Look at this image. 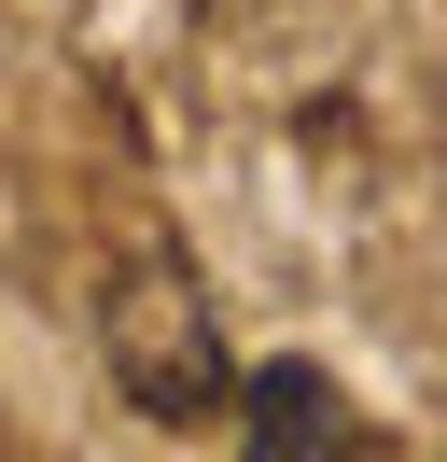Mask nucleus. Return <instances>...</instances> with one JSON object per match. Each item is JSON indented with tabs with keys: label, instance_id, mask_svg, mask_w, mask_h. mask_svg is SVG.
<instances>
[{
	"label": "nucleus",
	"instance_id": "1",
	"mask_svg": "<svg viewBox=\"0 0 447 462\" xmlns=\"http://www.w3.org/2000/svg\"><path fill=\"white\" fill-rule=\"evenodd\" d=\"M98 337H112L126 406H154L168 434H196V420H224V406H238L224 337H210V294H196V266L168 253V238H140V253H126V281L98 294Z\"/></svg>",
	"mask_w": 447,
	"mask_h": 462
},
{
	"label": "nucleus",
	"instance_id": "2",
	"mask_svg": "<svg viewBox=\"0 0 447 462\" xmlns=\"http://www.w3.org/2000/svg\"><path fill=\"white\" fill-rule=\"evenodd\" d=\"M238 434L266 462H322V448H363V420L335 406V378L322 365H251L238 378Z\"/></svg>",
	"mask_w": 447,
	"mask_h": 462
}]
</instances>
